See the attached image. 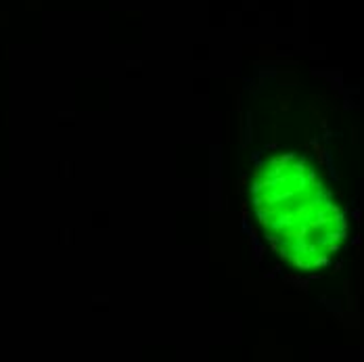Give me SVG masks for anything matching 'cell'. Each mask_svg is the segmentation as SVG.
<instances>
[{
    "instance_id": "cell-1",
    "label": "cell",
    "mask_w": 364,
    "mask_h": 362,
    "mask_svg": "<svg viewBox=\"0 0 364 362\" xmlns=\"http://www.w3.org/2000/svg\"><path fill=\"white\" fill-rule=\"evenodd\" d=\"M259 220L285 243L289 254L316 257L335 250L337 224L341 218L331 206L321 182L299 164L274 161L264 179L254 184Z\"/></svg>"
}]
</instances>
